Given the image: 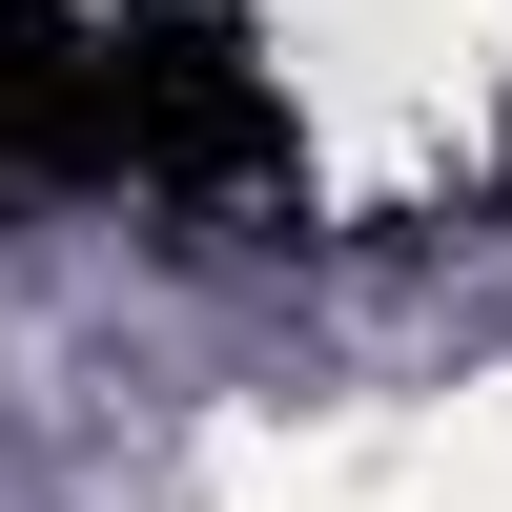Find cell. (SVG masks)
Instances as JSON below:
<instances>
[{"label": "cell", "instance_id": "cell-1", "mask_svg": "<svg viewBox=\"0 0 512 512\" xmlns=\"http://www.w3.org/2000/svg\"><path fill=\"white\" fill-rule=\"evenodd\" d=\"M123 185L144 205H287L308 185L287 82L246 62L226 0H123Z\"/></svg>", "mask_w": 512, "mask_h": 512}, {"label": "cell", "instance_id": "cell-2", "mask_svg": "<svg viewBox=\"0 0 512 512\" xmlns=\"http://www.w3.org/2000/svg\"><path fill=\"white\" fill-rule=\"evenodd\" d=\"M41 185H123V0H0V226Z\"/></svg>", "mask_w": 512, "mask_h": 512}]
</instances>
